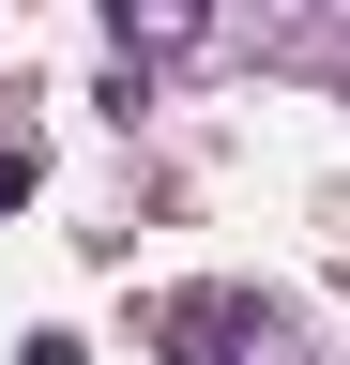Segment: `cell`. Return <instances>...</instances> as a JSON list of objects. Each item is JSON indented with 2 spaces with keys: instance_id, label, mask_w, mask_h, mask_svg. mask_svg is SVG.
Instances as JSON below:
<instances>
[{
  "instance_id": "cell-1",
  "label": "cell",
  "mask_w": 350,
  "mask_h": 365,
  "mask_svg": "<svg viewBox=\"0 0 350 365\" xmlns=\"http://www.w3.org/2000/svg\"><path fill=\"white\" fill-rule=\"evenodd\" d=\"M153 350L168 365H244V350H274V304L259 289H168L153 304Z\"/></svg>"
},
{
  "instance_id": "cell-2",
  "label": "cell",
  "mask_w": 350,
  "mask_h": 365,
  "mask_svg": "<svg viewBox=\"0 0 350 365\" xmlns=\"http://www.w3.org/2000/svg\"><path fill=\"white\" fill-rule=\"evenodd\" d=\"M107 31L138 46V61H198V46H213V0H107Z\"/></svg>"
},
{
  "instance_id": "cell-3",
  "label": "cell",
  "mask_w": 350,
  "mask_h": 365,
  "mask_svg": "<svg viewBox=\"0 0 350 365\" xmlns=\"http://www.w3.org/2000/svg\"><path fill=\"white\" fill-rule=\"evenodd\" d=\"M31 182H46V153H31V122H0V213H16Z\"/></svg>"
}]
</instances>
